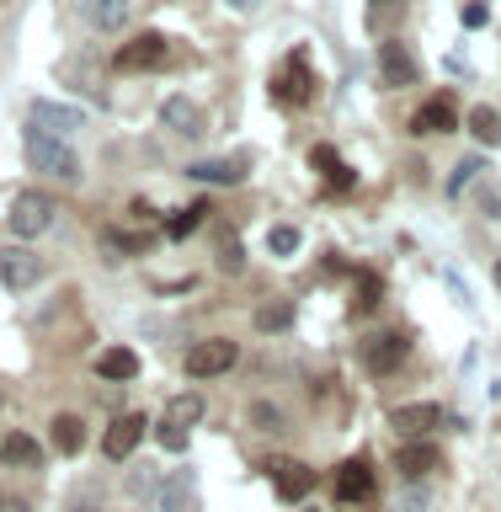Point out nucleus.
<instances>
[{
  "label": "nucleus",
  "mask_w": 501,
  "mask_h": 512,
  "mask_svg": "<svg viewBox=\"0 0 501 512\" xmlns=\"http://www.w3.org/2000/svg\"><path fill=\"white\" fill-rule=\"evenodd\" d=\"M0 464H6V470H38L43 464L38 438H32V432H6V438H0Z\"/></svg>",
  "instance_id": "nucleus-18"
},
{
  "label": "nucleus",
  "mask_w": 501,
  "mask_h": 512,
  "mask_svg": "<svg viewBox=\"0 0 501 512\" xmlns=\"http://www.w3.org/2000/svg\"><path fill=\"white\" fill-rule=\"evenodd\" d=\"M6 224L22 240H32V235H43L48 224H54V198L48 192H22V198L11 203V214H6Z\"/></svg>",
  "instance_id": "nucleus-7"
},
{
  "label": "nucleus",
  "mask_w": 501,
  "mask_h": 512,
  "mask_svg": "<svg viewBox=\"0 0 501 512\" xmlns=\"http://www.w3.org/2000/svg\"><path fill=\"white\" fill-rule=\"evenodd\" d=\"M251 422L262 427V432H283V411L267 406V400H251Z\"/></svg>",
  "instance_id": "nucleus-31"
},
{
  "label": "nucleus",
  "mask_w": 501,
  "mask_h": 512,
  "mask_svg": "<svg viewBox=\"0 0 501 512\" xmlns=\"http://www.w3.org/2000/svg\"><path fill=\"white\" fill-rule=\"evenodd\" d=\"M192 496H198V480L192 470H171L155 491V512H192Z\"/></svg>",
  "instance_id": "nucleus-16"
},
{
  "label": "nucleus",
  "mask_w": 501,
  "mask_h": 512,
  "mask_svg": "<svg viewBox=\"0 0 501 512\" xmlns=\"http://www.w3.org/2000/svg\"><path fill=\"white\" fill-rule=\"evenodd\" d=\"M166 54H171L166 32H139V38H128L118 54H112V64H118L123 75H144V70H160Z\"/></svg>",
  "instance_id": "nucleus-3"
},
{
  "label": "nucleus",
  "mask_w": 501,
  "mask_h": 512,
  "mask_svg": "<svg viewBox=\"0 0 501 512\" xmlns=\"http://www.w3.org/2000/svg\"><path fill=\"white\" fill-rule=\"evenodd\" d=\"M470 134L480 139V144H501V112L496 107H470Z\"/></svg>",
  "instance_id": "nucleus-28"
},
{
  "label": "nucleus",
  "mask_w": 501,
  "mask_h": 512,
  "mask_svg": "<svg viewBox=\"0 0 501 512\" xmlns=\"http://www.w3.org/2000/svg\"><path fill=\"white\" fill-rule=\"evenodd\" d=\"M496 288H501V262H496Z\"/></svg>",
  "instance_id": "nucleus-40"
},
{
  "label": "nucleus",
  "mask_w": 501,
  "mask_h": 512,
  "mask_svg": "<svg viewBox=\"0 0 501 512\" xmlns=\"http://www.w3.org/2000/svg\"><path fill=\"white\" fill-rule=\"evenodd\" d=\"M326 187H331V192H352V187H358V176H352V166H336V171L326 176Z\"/></svg>",
  "instance_id": "nucleus-34"
},
{
  "label": "nucleus",
  "mask_w": 501,
  "mask_h": 512,
  "mask_svg": "<svg viewBox=\"0 0 501 512\" xmlns=\"http://www.w3.org/2000/svg\"><path fill=\"white\" fill-rule=\"evenodd\" d=\"M96 374H102L107 384L139 379V352H134V347H107V352H96Z\"/></svg>",
  "instance_id": "nucleus-21"
},
{
  "label": "nucleus",
  "mask_w": 501,
  "mask_h": 512,
  "mask_svg": "<svg viewBox=\"0 0 501 512\" xmlns=\"http://www.w3.org/2000/svg\"><path fill=\"white\" fill-rule=\"evenodd\" d=\"M379 11H390V16H400V11H406V0H374V11H368V16H374V22H379Z\"/></svg>",
  "instance_id": "nucleus-35"
},
{
  "label": "nucleus",
  "mask_w": 501,
  "mask_h": 512,
  "mask_svg": "<svg viewBox=\"0 0 501 512\" xmlns=\"http://www.w3.org/2000/svg\"><path fill=\"white\" fill-rule=\"evenodd\" d=\"M75 6L96 32H118L128 22V11H134V0H75Z\"/></svg>",
  "instance_id": "nucleus-20"
},
{
  "label": "nucleus",
  "mask_w": 501,
  "mask_h": 512,
  "mask_svg": "<svg viewBox=\"0 0 501 512\" xmlns=\"http://www.w3.org/2000/svg\"><path fill=\"white\" fill-rule=\"evenodd\" d=\"M406 358H411L406 331H374V336L363 342V368H368V374H395Z\"/></svg>",
  "instance_id": "nucleus-6"
},
{
  "label": "nucleus",
  "mask_w": 501,
  "mask_h": 512,
  "mask_svg": "<svg viewBox=\"0 0 501 512\" xmlns=\"http://www.w3.org/2000/svg\"><path fill=\"white\" fill-rule=\"evenodd\" d=\"M272 96H278V102H294V107H310V102H315L310 59H304V54H288V59H283V70L272 75Z\"/></svg>",
  "instance_id": "nucleus-5"
},
{
  "label": "nucleus",
  "mask_w": 501,
  "mask_h": 512,
  "mask_svg": "<svg viewBox=\"0 0 501 512\" xmlns=\"http://www.w3.org/2000/svg\"><path fill=\"white\" fill-rule=\"evenodd\" d=\"M150 246V235H123V230H102V262H128V256H139Z\"/></svg>",
  "instance_id": "nucleus-23"
},
{
  "label": "nucleus",
  "mask_w": 501,
  "mask_h": 512,
  "mask_svg": "<svg viewBox=\"0 0 501 512\" xmlns=\"http://www.w3.org/2000/svg\"><path fill=\"white\" fill-rule=\"evenodd\" d=\"M160 123H166L176 139H203V107L192 102V96H166V102H160Z\"/></svg>",
  "instance_id": "nucleus-14"
},
{
  "label": "nucleus",
  "mask_w": 501,
  "mask_h": 512,
  "mask_svg": "<svg viewBox=\"0 0 501 512\" xmlns=\"http://www.w3.org/2000/svg\"><path fill=\"white\" fill-rule=\"evenodd\" d=\"M224 6H230V11H256L262 0H224Z\"/></svg>",
  "instance_id": "nucleus-37"
},
{
  "label": "nucleus",
  "mask_w": 501,
  "mask_h": 512,
  "mask_svg": "<svg viewBox=\"0 0 501 512\" xmlns=\"http://www.w3.org/2000/svg\"><path fill=\"white\" fill-rule=\"evenodd\" d=\"M379 80H384L390 91H406V86H416V80H422V64L411 59L406 43H379Z\"/></svg>",
  "instance_id": "nucleus-9"
},
{
  "label": "nucleus",
  "mask_w": 501,
  "mask_h": 512,
  "mask_svg": "<svg viewBox=\"0 0 501 512\" xmlns=\"http://www.w3.org/2000/svg\"><path fill=\"white\" fill-rule=\"evenodd\" d=\"M438 464H443V454H438V448H432L427 438H416V443H406V448L395 454V470L406 475V480H422V475L438 470Z\"/></svg>",
  "instance_id": "nucleus-19"
},
{
  "label": "nucleus",
  "mask_w": 501,
  "mask_h": 512,
  "mask_svg": "<svg viewBox=\"0 0 501 512\" xmlns=\"http://www.w3.org/2000/svg\"><path fill=\"white\" fill-rule=\"evenodd\" d=\"M27 118H32V128H38V134H48V139H70L75 128H86V112H80V107H64V102H32Z\"/></svg>",
  "instance_id": "nucleus-8"
},
{
  "label": "nucleus",
  "mask_w": 501,
  "mask_h": 512,
  "mask_svg": "<svg viewBox=\"0 0 501 512\" xmlns=\"http://www.w3.org/2000/svg\"><path fill=\"white\" fill-rule=\"evenodd\" d=\"M374 486H379V475H374V459H368V454L342 459V464H336V475H331V496H336V502H368Z\"/></svg>",
  "instance_id": "nucleus-2"
},
{
  "label": "nucleus",
  "mask_w": 501,
  "mask_h": 512,
  "mask_svg": "<svg viewBox=\"0 0 501 512\" xmlns=\"http://www.w3.org/2000/svg\"><path fill=\"white\" fill-rule=\"evenodd\" d=\"M38 278H43V262L27 246H0V283H6L11 294H22V288H32Z\"/></svg>",
  "instance_id": "nucleus-12"
},
{
  "label": "nucleus",
  "mask_w": 501,
  "mask_h": 512,
  "mask_svg": "<svg viewBox=\"0 0 501 512\" xmlns=\"http://www.w3.org/2000/svg\"><path fill=\"white\" fill-rule=\"evenodd\" d=\"M6 512H27V507H22V502H6Z\"/></svg>",
  "instance_id": "nucleus-39"
},
{
  "label": "nucleus",
  "mask_w": 501,
  "mask_h": 512,
  "mask_svg": "<svg viewBox=\"0 0 501 512\" xmlns=\"http://www.w3.org/2000/svg\"><path fill=\"white\" fill-rule=\"evenodd\" d=\"M267 475H272V486H278L283 502H304V496L315 491V480H320L304 459H272V464H267Z\"/></svg>",
  "instance_id": "nucleus-10"
},
{
  "label": "nucleus",
  "mask_w": 501,
  "mask_h": 512,
  "mask_svg": "<svg viewBox=\"0 0 501 512\" xmlns=\"http://www.w3.org/2000/svg\"><path fill=\"white\" fill-rule=\"evenodd\" d=\"M27 166L43 171V176H54V182H80V160H75V150H70L64 139L38 134V128H27Z\"/></svg>",
  "instance_id": "nucleus-1"
},
{
  "label": "nucleus",
  "mask_w": 501,
  "mask_h": 512,
  "mask_svg": "<svg viewBox=\"0 0 501 512\" xmlns=\"http://www.w3.org/2000/svg\"><path fill=\"white\" fill-rule=\"evenodd\" d=\"M294 326V299H272V304H262V310H256V331H288Z\"/></svg>",
  "instance_id": "nucleus-27"
},
{
  "label": "nucleus",
  "mask_w": 501,
  "mask_h": 512,
  "mask_svg": "<svg viewBox=\"0 0 501 512\" xmlns=\"http://www.w3.org/2000/svg\"><path fill=\"white\" fill-rule=\"evenodd\" d=\"M299 240H304V235L294 230V224H272V230H267V251H272V256H294Z\"/></svg>",
  "instance_id": "nucleus-30"
},
{
  "label": "nucleus",
  "mask_w": 501,
  "mask_h": 512,
  "mask_svg": "<svg viewBox=\"0 0 501 512\" xmlns=\"http://www.w3.org/2000/svg\"><path fill=\"white\" fill-rule=\"evenodd\" d=\"M160 422L176 427V432H187L192 422H203V400H198V395H171L166 411H160Z\"/></svg>",
  "instance_id": "nucleus-24"
},
{
  "label": "nucleus",
  "mask_w": 501,
  "mask_h": 512,
  "mask_svg": "<svg viewBox=\"0 0 501 512\" xmlns=\"http://www.w3.org/2000/svg\"><path fill=\"white\" fill-rule=\"evenodd\" d=\"M310 166H315L320 176H331L336 166H342V155H336V150H331V144H315V150H310Z\"/></svg>",
  "instance_id": "nucleus-32"
},
{
  "label": "nucleus",
  "mask_w": 501,
  "mask_h": 512,
  "mask_svg": "<svg viewBox=\"0 0 501 512\" xmlns=\"http://www.w3.org/2000/svg\"><path fill=\"white\" fill-rule=\"evenodd\" d=\"M304 512H320V507H304Z\"/></svg>",
  "instance_id": "nucleus-41"
},
{
  "label": "nucleus",
  "mask_w": 501,
  "mask_h": 512,
  "mask_svg": "<svg viewBox=\"0 0 501 512\" xmlns=\"http://www.w3.org/2000/svg\"><path fill=\"white\" fill-rule=\"evenodd\" d=\"M464 27H486V6H464Z\"/></svg>",
  "instance_id": "nucleus-36"
},
{
  "label": "nucleus",
  "mask_w": 501,
  "mask_h": 512,
  "mask_svg": "<svg viewBox=\"0 0 501 512\" xmlns=\"http://www.w3.org/2000/svg\"><path fill=\"white\" fill-rule=\"evenodd\" d=\"M246 171H251L246 155L240 160H192L187 166L192 182H208V187H235V182H246Z\"/></svg>",
  "instance_id": "nucleus-17"
},
{
  "label": "nucleus",
  "mask_w": 501,
  "mask_h": 512,
  "mask_svg": "<svg viewBox=\"0 0 501 512\" xmlns=\"http://www.w3.org/2000/svg\"><path fill=\"white\" fill-rule=\"evenodd\" d=\"M214 246H219V272L224 278H240L246 272V246H240V235L230 224H214Z\"/></svg>",
  "instance_id": "nucleus-22"
},
{
  "label": "nucleus",
  "mask_w": 501,
  "mask_h": 512,
  "mask_svg": "<svg viewBox=\"0 0 501 512\" xmlns=\"http://www.w3.org/2000/svg\"><path fill=\"white\" fill-rule=\"evenodd\" d=\"M144 427H150V422H144L139 411H123L118 422L107 427V438H102V454H107L112 464H123V459H128V454H134V448H139V438H144Z\"/></svg>",
  "instance_id": "nucleus-13"
},
{
  "label": "nucleus",
  "mask_w": 501,
  "mask_h": 512,
  "mask_svg": "<svg viewBox=\"0 0 501 512\" xmlns=\"http://www.w3.org/2000/svg\"><path fill=\"white\" fill-rule=\"evenodd\" d=\"M379 299H384V283H379V272H368V267H358V294H352V315H374L379 310Z\"/></svg>",
  "instance_id": "nucleus-26"
},
{
  "label": "nucleus",
  "mask_w": 501,
  "mask_h": 512,
  "mask_svg": "<svg viewBox=\"0 0 501 512\" xmlns=\"http://www.w3.org/2000/svg\"><path fill=\"white\" fill-rule=\"evenodd\" d=\"M454 171H459V176H454V192H464V187H470V182H475L480 171H486V160H459Z\"/></svg>",
  "instance_id": "nucleus-33"
},
{
  "label": "nucleus",
  "mask_w": 501,
  "mask_h": 512,
  "mask_svg": "<svg viewBox=\"0 0 501 512\" xmlns=\"http://www.w3.org/2000/svg\"><path fill=\"white\" fill-rule=\"evenodd\" d=\"M438 422H443V411L432 406V400H411V406H395V411H390V427H400L411 443L427 438V432L438 427Z\"/></svg>",
  "instance_id": "nucleus-15"
},
{
  "label": "nucleus",
  "mask_w": 501,
  "mask_h": 512,
  "mask_svg": "<svg viewBox=\"0 0 501 512\" xmlns=\"http://www.w3.org/2000/svg\"><path fill=\"white\" fill-rule=\"evenodd\" d=\"M70 512H102V507H91V502H80V507H70Z\"/></svg>",
  "instance_id": "nucleus-38"
},
{
  "label": "nucleus",
  "mask_w": 501,
  "mask_h": 512,
  "mask_svg": "<svg viewBox=\"0 0 501 512\" xmlns=\"http://www.w3.org/2000/svg\"><path fill=\"white\" fill-rule=\"evenodd\" d=\"M54 448L59 454H80V448H86V422H80L75 411H64V416H54Z\"/></svg>",
  "instance_id": "nucleus-25"
},
{
  "label": "nucleus",
  "mask_w": 501,
  "mask_h": 512,
  "mask_svg": "<svg viewBox=\"0 0 501 512\" xmlns=\"http://www.w3.org/2000/svg\"><path fill=\"white\" fill-rule=\"evenodd\" d=\"M208 214H214V208H208V203H187L182 214H176V219L166 224V235H171V240H187V235H192V230H198V224L208 219Z\"/></svg>",
  "instance_id": "nucleus-29"
},
{
  "label": "nucleus",
  "mask_w": 501,
  "mask_h": 512,
  "mask_svg": "<svg viewBox=\"0 0 501 512\" xmlns=\"http://www.w3.org/2000/svg\"><path fill=\"white\" fill-rule=\"evenodd\" d=\"M235 363H240V347L230 342V336H214V342L187 347V374L192 379H219V374H230Z\"/></svg>",
  "instance_id": "nucleus-4"
},
{
  "label": "nucleus",
  "mask_w": 501,
  "mask_h": 512,
  "mask_svg": "<svg viewBox=\"0 0 501 512\" xmlns=\"http://www.w3.org/2000/svg\"><path fill=\"white\" fill-rule=\"evenodd\" d=\"M454 128H459V102L448 91L427 96V102L411 112V134H454Z\"/></svg>",
  "instance_id": "nucleus-11"
}]
</instances>
